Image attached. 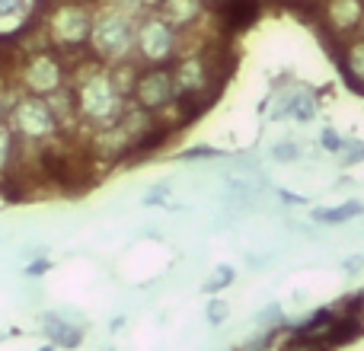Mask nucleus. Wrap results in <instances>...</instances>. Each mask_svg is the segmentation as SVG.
Segmentation results:
<instances>
[{
	"instance_id": "nucleus-1",
	"label": "nucleus",
	"mask_w": 364,
	"mask_h": 351,
	"mask_svg": "<svg viewBox=\"0 0 364 351\" xmlns=\"http://www.w3.org/2000/svg\"><path fill=\"white\" fill-rule=\"evenodd\" d=\"M77 102H80V112L87 115V119L100 122V125H115V119H119V112H122V96L106 77H93V80L80 90Z\"/></svg>"
},
{
	"instance_id": "nucleus-2",
	"label": "nucleus",
	"mask_w": 364,
	"mask_h": 351,
	"mask_svg": "<svg viewBox=\"0 0 364 351\" xmlns=\"http://www.w3.org/2000/svg\"><path fill=\"white\" fill-rule=\"evenodd\" d=\"M93 45L106 58H122L132 48V26L122 13H106L100 23L93 26Z\"/></svg>"
},
{
	"instance_id": "nucleus-3",
	"label": "nucleus",
	"mask_w": 364,
	"mask_h": 351,
	"mask_svg": "<svg viewBox=\"0 0 364 351\" xmlns=\"http://www.w3.org/2000/svg\"><path fill=\"white\" fill-rule=\"evenodd\" d=\"M13 125H16L19 134L26 138H42V134L55 131V112L45 106L42 99H23L16 106V115H13Z\"/></svg>"
},
{
	"instance_id": "nucleus-4",
	"label": "nucleus",
	"mask_w": 364,
	"mask_h": 351,
	"mask_svg": "<svg viewBox=\"0 0 364 351\" xmlns=\"http://www.w3.org/2000/svg\"><path fill=\"white\" fill-rule=\"evenodd\" d=\"M173 93H176V77L170 70H151V74H144L134 83V96H138V102L144 109L166 106L173 99Z\"/></svg>"
},
{
	"instance_id": "nucleus-5",
	"label": "nucleus",
	"mask_w": 364,
	"mask_h": 351,
	"mask_svg": "<svg viewBox=\"0 0 364 351\" xmlns=\"http://www.w3.org/2000/svg\"><path fill=\"white\" fill-rule=\"evenodd\" d=\"M141 51L154 61H164V58L173 55V32L166 23L160 19H147L144 29H141Z\"/></svg>"
},
{
	"instance_id": "nucleus-6",
	"label": "nucleus",
	"mask_w": 364,
	"mask_h": 351,
	"mask_svg": "<svg viewBox=\"0 0 364 351\" xmlns=\"http://www.w3.org/2000/svg\"><path fill=\"white\" fill-rule=\"evenodd\" d=\"M26 80H29V87L36 90V93H55L58 83H61V70L55 68V61H45V58H38V61L29 68Z\"/></svg>"
},
{
	"instance_id": "nucleus-7",
	"label": "nucleus",
	"mask_w": 364,
	"mask_h": 351,
	"mask_svg": "<svg viewBox=\"0 0 364 351\" xmlns=\"http://www.w3.org/2000/svg\"><path fill=\"white\" fill-rule=\"evenodd\" d=\"M55 29H58V36L68 38V42H80V38L90 36V19L83 10H64L61 16H58Z\"/></svg>"
},
{
	"instance_id": "nucleus-8",
	"label": "nucleus",
	"mask_w": 364,
	"mask_h": 351,
	"mask_svg": "<svg viewBox=\"0 0 364 351\" xmlns=\"http://www.w3.org/2000/svg\"><path fill=\"white\" fill-rule=\"evenodd\" d=\"M361 13H364L361 0H333V4H329V16H333V23L339 26V29L355 26L361 19Z\"/></svg>"
},
{
	"instance_id": "nucleus-9",
	"label": "nucleus",
	"mask_w": 364,
	"mask_h": 351,
	"mask_svg": "<svg viewBox=\"0 0 364 351\" xmlns=\"http://www.w3.org/2000/svg\"><path fill=\"white\" fill-rule=\"evenodd\" d=\"M166 13L173 23H192L201 13V0H166Z\"/></svg>"
},
{
	"instance_id": "nucleus-10",
	"label": "nucleus",
	"mask_w": 364,
	"mask_h": 351,
	"mask_svg": "<svg viewBox=\"0 0 364 351\" xmlns=\"http://www.w3.org/2000/svg\"><path fill=\"white\" fill-rule=\"evenodd\" d=\"M348 80L355 83V87H364V42H355L352 48H348Z\"/></svg>"
},
{
	"instance_id": "nucleus-11",
	"label": "nucleus",
	"mask_w": 364,
	"mask_h": 351,
	"mask_svg": "<svg viewBox=\"0 0 364 351\" xmlns=\"http://www.w3.org/2000/svg\"><path fill=\"white\" fill-rule=\"evenodd\" d=\"M361 211L358 201H348V205L342 207H329V211H316V220H323V224H342V220L355 217V214Z\"/></svg>"
},
{
	"instance_id": "nucleus-12",
	"label": "nucleus",
	"mask_w": 364,
	"mask_h": 351,
	"mask_svg": "<svg viewBox=\"0 0 364 351\" xmlns=\"http://www.w3.org/2000/svg\"><path fill=\"white\" fill-rule=\"evenodd\" d=\"M227 16H230V26H246L256 16V0H233Z\"/></svg>"
},
{
	"instance_id": "nucleus-13",
	"label": "nucleus",
	"mask_w": 364,
	"mask_h": 351,
	"mask_svg": "<svg viewBox=\"0 0 364 351\" xmlns=\"http://www.w3.org/2000/svg\"><path fill=\"white\" fill-rule=\"evenodd\" d=\"M291 109H294V115L301 122H310V115H314V99H310V96H301V99L291 102Z\"/></svg>"
},
{
	"instance_id": "nucleus-14",
	"label": "nucleus",
	"mask_w": 364,
	"mask_h": 351,
	"mask_svg": "<svg viewBox=\"0 0 364 351\" xmlns=\"http://www.w3.org/2000/svg\"><path fill=\"white\" fill-rule=\"evenodd\" d=\"M230 281H233V269H227V265H224V269H218V275H214V281L208 284V288L218 291L220 284H230Z\"/></svg>"
},
{
	"instance_id": "nucleus-15",
	"label": "nucleus",
	"mask_w": 364,
	"mask_h": 351,
	"mask_svg": "<svg viewBox=\"0 0 364 351\" xmlns=\"http://www.w3.org/2000/svg\"><path fill=\"white\" fill-rule=\"evenodd\" d=\"M10 151H13V147H10V134L0 128V170H4L6 160H10Z\"/></svg>"
},
{
	"instance_id": "nucleus-16",
	"label": "nucleus",
	"mask_w": 364,
	"mask_h": 351,
	"mask_svg": "<svg viewBox=\"0 0 364 351\" xmlns=\"http://www.w3.org/2000/svg\"><path fill=\"white\" fill-rule=\"evenodd\" d=\"M208 316H211V323H220L227 316V303H220V301H214L211 307H208Z\"/></svg>"
},
{
	"instance_id": "nucleus-17",
	"label": "nucleus",
	"mask_w": 364,
	"mask_h": 351,
	"mask_svg": "<svg viewBox=\"0 0 364 351\" xmlns=\"http://www.w3.org/2000/svg\"><path fill=\"white\" fill-rule=\"evenodd\" d=\"M323 144H326L329 151H342V138H336L333 131H326V134H323Z\"/></svg>"
},
{
	"instance_id": "nucleus-18",
	"label": "nucleus",
	"mask_w": 364,
	"mask_h": 351,
	"mask_svg": "<svg viewBox=\"0 0 364 351\" xmlns=\"http://www.w3.org/2000/svg\"><path fill=\"white\" fill-rule=\"evenodd\" d=\"M275 157H282V160L297 157V147H275Z\"/></svg>"
},
{
	"instance_id": "nucleus-19",
	"label": "nucleus",
	"mask_w": 364,
	"mask_h": 351,
	"mask_svg": "<svg viewBox=\"0 0 364 351\" xmlns=\"http://www.w3.org/2000/svg\"><path fill=\"white\" fill-rule=\"evenodd\" d=\"M119 4H122V10H138L141 0H119Z\"/></svg>"
},
{
	"instance_id": "nucleus-20",
	"label": "nucleus",
	"mask_w": 364,
	"mask_h": 351,
	"mask_svg": "<svg viewBox=\"0 0 364 351\" xmlns=\"http://www.w3.org/2000/svg\"><path fill=\"white\" fill-rule=\"evenodd\" d=\"M10 6H19V0H0V13L10 10Z\"/></svg>"
},
{
	"instance_id": "nucleus-21",
	"label": "nucleus",
	"mask_w": 364,
	"mask_h": 351,
	"mask_svg": "<svg viewBox=\"0 0 364 351\" xmlns=\"http://www.w3.org/2000/svg\"><path fill=\"white\" fill-rule=\"evenodd\" d=\"M352 160H364V147H361V151H355V153H352Z\"/></svg>"
},
{
	"instance_id": "nucleus-22",
	"label": "nucleus",
	"mask_w": 364,
	"mask_h": 351,
	"mask_svg": "<svg viewBox=\"0 0 364 351\" xmlns=\"http://www.w3.org/2000/svg\"><path fill=\"white\" fill-rule=\"evenodd\" d=\"M0 119H4V109H0Z\"/></svg>"
}]
</instances>
